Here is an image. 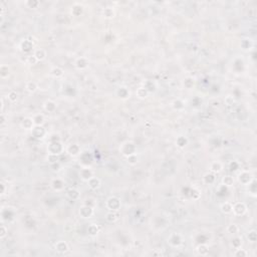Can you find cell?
Wrapping results in <instances>:
<instances>
[{"instance_id": "1", "label": "cell", "mask_w": 257, "mask_h": 257, "mask_svg": "<svg viewBox=\"0 0 257 257\" xmlns=\"http://www.w3.org/2000/svg\"><path fill=\"white\" fill-rule=\"evenodd\" d=\"M120 151L124 156H126L127 158L133 155H136L137 153V147L135 146V144L133 142H126L121 146L120 148Z\"/></svg>"}, {"instance_id": "2", "label": "cell", "mask_w": 257, "mask_h": 257, "mask_svg": "<svg viewBox=\"0 0 257 257\" xmlns=\"http://www.w3.org/2000/svg\"><path fill=\"white\" fill-rule=\"evenodd\" d=\"M122 203L121 200L116 197H109L107 200V207L109 211H114V212H118L120 209H121Z\"/></svg>"}, {"instance_id": "3", "label": "cell", "mask_w": 257, "mask_h": 257, "mask_svg": "<svg viewBox=\"0 0 257 257\" xmlns=\"http://www.w3.org/2000/svg\"><path fill=\"white\" fill-rule=\"evenodd\" d=\"M247 212V206L243 202H237L232 206V213L235 216H243Z\"/></svg>"}, {"instance_id": "4", "label": "cell", "mask_w": 257, "mask_h": 257, "mask_svg": "<svg viewBox=\"0 0 257 257\" xmlns=\"http://www.w3.org/2000/svg\"><path fill=\"white\" fill-rule=\"evenodd\" d=\"M253 179L254 178L252 177V174L248 172V171H243V172L238 175V181L242 185H248Z\"/></svg>"}, {"instance_id": "5", "label": "cell", "mask_w": 257, "mask_h": 257, "mask_svg": "<svg viewBox=\"0 0 257 257\" xmlns=\"http://www.w3.org/2000/svg\"><path fill=\"white\" fill-rule=\"evenodd\" d=\"M168 242H169V244H171L174 247H178V246H180L182 244V237H181L180 234H178V233H173V234H171V236L169 238H168Z\"/></svg>"}, {"instance_id": "6", "label": "cell", "mask_w": 257, "mask_h": 257, "mask_svg": "<svg viewBox=\"0 0 257 257\" xmlns=\"http://www.w3.org/2000/svg\"><path fill=\"white\" fill-rule=\"evenodd\" d=\"M80 215L83 218H91L94 215V208L88 205H84L80 208Z\"/></svg>"}, {"instance_id": "7", "label": "cell", "mask_w": 257, "mask_h": 257, "mask_svg": "<svg viewBox=\"0 0 257 257\" xmlns=\"http://www.w3.org/2000/svg\"><path fill=\"white\" fill-rule=\"evenodd\" d=\"M80 177L84 181H87V182L91 177H94V172L91 169H88V168H83L80 172Z\"/></svg>"}, {"instance_id": "8", "label": "cell", "mask_w": 257, "mask_h": 257, "mask_svg": "<svg viewBox=\"0 0 257 257\" xmlns=\"http://www.w3.org/2000/svg\"><path fill=\"white\" fill-rule=\"evenodd\" d=\"M68 244L66 241H58L55 244V250L60 253V254H63V253H66L68 251Z\"/></svg>"}, {"instance_id": "9", "label": "cell", "mask_w": 257, "mask_h": 257, "mask_svg": "<svg viewBox=\"0 0 257 257\" xmlns=\"http://www.w3.org/2000/svg\"><path fill=\"white\" fill-rule=\"evenodd\" d=\"M87 184H88V187H90L91 190H97L101 187V180L98 179V177L94 176L87 181Z\"/></svg>"}, {"instance_id": "10", "label": "cell", "mask_w": 257, "mask_h": 257, "mask_svg": "<svg viewBox=\"0 0 257 257\" xmlns=\"http://www.w3.org/2000/svg\"><path fill=\"white\" fill-rule=\"evenodd\" d=\"M66 152L70 154V156L75 157V156H77L78 154L80 153V147H78V145H77V144H71V145H70L66 148Z\"/></svg>"}, {"instance_id": "11", "label": "cell", "mask_w": 257, "mask_h": 257, "mask_svg": "<svg viewBox=\"0 0 257 257\" xmlns=\"http://www.w3.org/2000/svg\"><path fill=\"white\" fill-rule=\"evenodd\" d=\"M210 172L213 173V174H218L220 173L222 170H223V165H222V163L218 162V161H216V162L211 163L210 165Z\"/></svg>"}, {"instance_id": "12", "label": "cell", "mask_w": 257, "mask_h": 257, "mask_svg": "<svg viewBox=\"0 0 257 257\" xmlns=\"http://www.w3.org/2000/svg\"><path fill=\"white\" fill-rule=\"evenodd\" d=\"M21 127L25 130H32L34 127V122L32 118H25L22 120L21 122Z\"/></svg>"}, {"instance_id": "13", "label": "cell", "mask_w": 257, "mask_h": 257, "mask_svg": "<svg viewBox=\"0 0 257 257\" xmlns=\"http://www.w3.org/2000/svg\"><path fill=\"white\" fill-rule=\"evenodd\" d=\"M87 66H88V60L85 57H80L75 61V66L78 70H84V68L87 67Z\"/></svg>"}, {"instance_id": "14", "label": "cell", "mask_w": 257, "mask_h": 257, "mask_svg": "<svg viewBox=\"0 0 257 257\" xmlns=\"http://www.w3.org/2000/svg\"><path fill=\"white\" fill-rule=\"evenodd\" d=\"M32 119H33V122H34V126L42 127L44 123H45V118H44V116L42 114L35 115Z\"/></svg>"}, {"instance_id": "15", "label": "cell", "mask_w": 257, "mask_h": 257, "mask_svg": "<svg viewBox=\"0 0 257 257\" xmlns=\"http://www.w3.org/2000/svg\"><path fill=\"white\" fill-rule=\"evenodd\" d=\"M33 55L36 57V59L38 61H42L46 58V51L42 49V48H39V49H36L34 51Z\"/></svg>"}, {"instance_id": "16", "label": "cell", "mask_w": 257, "mask_h": 257, "mask_svg": "<svg viewBox=\"0 0 257 257\" xmlns=\"http://www.w3.org/2000/svg\"><path fill=\"white\" fill-rule=\"evenodd\" d=\"M232 206H233V204L230 203V202H225V203H223L221 205V211H222V213H224V214H231L232 213Z\"/></svg>"}, {"instance_id": "17", "label": "cell", "mask_w": 257, "mask_h": 257, "mask_svg": "<svg viewBox=\"0 0 257 257\" xmlns=\"http://www.w3.org/2000/svg\"><path fill=\"white\" fill-rule=\"evenodd\" d=\"M51 185H52V188L55 191H61L63 189V181L62 180H60V179H54L52 180V183H51Z\"/></svg>"}, {"instance_id": "18", "label": "cell", "mask_w": 257, "mask_h": 257, "mask_svg": "<svg viewBox=\"0 0 257 257\" xmlns=\"http://www.w3.org/2000/svg\"><path fill=\"white\" fill-rule=\"evenodd\" d=\"M196 251L198 252V254L205 256V255H207L208 253H209V248H208L207 245H205V244H200V245L197 246Z\"/></svg>"}, {"instance_id": "19", "label": "cell", "mask_w": 257, "mask_h": 257, "mask_svg": "<svg viewBox=\"0 0 257 257\" xmlns=\"http://www.w3.org/2000/svg\"><path fill=\"white\" fill-rule=\"evenodd\" d=\"M136 95L139 98H146L148 97L149 91L146 87H139L136 91Z\"/></svg>"}, {"instance_id": "20", "label": "cell", "mask_w": 257, "mask_h": 257, "mask_svg": "<svg viewBox=\"0 0 257 257\" xmlns=\"http://www.w3.org/2000/svg\"><path fill=\"white\" fill-rule=\"evenodd\" d=\"M67 196L71 200H77L80 198V192H78V190L73 188V189H70L67 191Z\"/></svg>"}, {"instance_id": "21", "label": "cell", "mask_w": 257, "mask_h": 257, "mask_svg": "<svg viewBox=\"0 0 257 257\" xmlns=\"http://www.w3.org/2000/svg\"><path fill=\"white\" fill-rule=\"evenodd\" d=\"M56 109V104L52 101H47L44 104V109L47 112H54Z\"/></svg>"}, {"instance_id": "22", "label": "cell", "mask_w": 257, "mask_h": 257, "mask_svg": "<svg viewBox=\"0 0 257 257\" xmlns=\"http://www.w3.org/2000/svg\"><path fill=\"white\" fill-rule=\"evenodd\" d=\"M50 73L54 77H62V75H63V70H62V68H60L59 66H55V67H53L52 70H51Z\"/></svg>"}, {"instance_id": "23", "label": "cell", "mask_w": 257, "mask_h": 257, "mask_svg": "<svg viewBox=\"0 0 257 257\" xmlns=\"http://www.w3.org/2000/svg\"><path fill=\"white\" fill-rule=\"evenodd\" d=\"M25 88L27 91L29 92H34L37 91V88H38V85H37L36 83H34V81H28V83L26 84L25 85Z\"/></svg>"}, {"instance_id": "24", "label": "cell", "mask_w": 257, "mask_h": 257, "mask_svg": "<svg viewBox=\"0 0 257 257\" xmlns=\"http://www.w3.org/2000/svg\"><path fill=\"white\" fill-rule=\"evenodd\" d=\"M105 219H107V221L109 222V223H112V222L116 221L118 220V215H116V212L109 211L107 214V216H105Z\"/></svg>"}, {"instance_id": "25", "label": "cell", "mask_w": 257, "mask_h": 257, "mask_svg": "<svg viewBox=\"0 0 257 257\" xmlns=\"http://www.w3.org/2000/svg\"><path fill=\"white\" fill-rule=\"evenodd\" d=\"M102 15H104L105 18H112V17H115L116 13L112 8L108 7V8H105L104 10H102Z\"/></svg>"}, {"instance_id": "26", "label": "cell", "mask_w": 257, "mask_h": 257, "mask_svg": "<svg viewBox=\"0 0 257 257\" xmlns=\"http://www.w3.org/2000/svg\"><path fill=\"white\" fill-rule=\"evenodd\" d=\"M227 232L230 233V234L236 235L239 233V227L236 224H230V225H228V227H227Z\"/></svg>"}, {"instance_id": "27", "label": "cell", "mask_w": 257, "mask_h": 257, "mask_svg": "<svg viewBox=\"0 0 257 257\" xmlns=\"http://www.w3.org/2000/svg\"><path fill=\"white\" fill-rule=\"evenodd\" d=\"M222 183H223L226 187H231V186H233V184H234V180H233V178L231 176H225L223 178V180H222Z\"/></svg>"}, {"instance_id": "28", "label": "cell", "mask_w": 257, "mask_h": 257, "mask_svg": "<svg viewBox=\"0 0 257 257\" xmlns=\"http://www.w3.org/2000/svg\"><path fill=\"white\" fill-rule=\"evenodd\" d=\"M248 255V252L242 248H236V251L234 252V256L236 257H245Z\"/></svg>"}, {"instance_id": "29", "label": "cell", "mask_w": 257, "mask_h": 257, "mask_svg": "<svg viewBox=\"0 0 257 257\" xmlns=\"http://www.w3.org/2000/svg\"><path fill=\"white\" fill-rule=\"evenodd\" d=\"M7 98L8 100L11 102H14L17 101V98H18V94H17L16 91H11L9 92V94L7 95Z\"/></svg>"}, {"instance_id": "30", "label": "cell", "mask_w": 257, "mask_h": 257, "mask_svg": "<svg viewBox=\"0 0 257 257\" xmlns=\"http://www.w3.org/2000/svg\"><path fill=\"white\" fill-rule=\"evenodd\" d=\"M8 66H1V67H0V75H1V77L2 78H5L6 77H8Z\"/></svg>"}, {"instance_id": "31", "label": "cell", "mask_w": 257, "mask_h": 257, "mask_svg": "<svg viewBox=\"0 0 257 257\" xmlns=\"http://www.w3.org/2000/svg\"><path fill=\"white\" fill-rule=\"evenodd\" d=\"M247 238H248V240L251 242V243H254L256 242V239H257V234H256V231L255 230H252V231H250L248 233V235H247Z\"/></svg>"}, {"instance_id": "32", "label": "cell", "mask_w": 257, "mask_h": 257, "mask_svg": "<svg viewBox=\"0 0 257 257\" xmlns=\"http://www.w3.org/2000/svg\"><path fill=\"white\" fill-rule=\"evenodd\" d=\"M98 232V227L95 224H91L90 227H88V233H90L91 236L97 235Z\"/></svg>"}, {"instance_id": "33", "label": "cell", "mask_w": 257, "mask_h": 257, "mask_svg": "<svg viewBox=\"0 0 257 257\" xmlns=\"http://www.w3.org/2000/svg\"><path fill=\"white\" fill-rule=\"evenodd\" d=\"M7 229H6V227L4 225H2L1 226V228H0V238L3 239L6 236V234H7Z\"/></svg>"}, {"instance_id": "34", "label": "cell", "mask_w": 257, "mask_h": 257, "mask_svg": "<svg viewBox=\"0 0 257 257\" xmlns=\"http://www.w3.org/2000/svg\"><path fill=\"white\" fill-rule=\"evenodd\" d=\"M36 62H38V60L36 59V57L34 55H30L27 57V63L28 64H35Z\"/></svg>"}, {"instance_id": "35", "label": "cell", "mask_w": 257, "mask_h": 257, "mask_svg": "<svg viewBox=\"0 0 257 257\" xmlns=\"http://www.w3.org/2000/svg\"><path fill=\"white\" fill-rule=\"evenodd\" d=\"M26 4H27V5H30V4H31V6H30V8H37V6L39 5V2H38V1H33V2L27 1Z\"/></svg>"}, {"instance_id": "36", "label": "cell", "mask_w": 257, "mask_h": 257, "mask_svg": "<svg viewBox=\"0 0 257 257\" xmlns=\"http://www.w3.org/2000/svg\"><path fill=\"white\" fill-rule=\"evenodd\" d=\"M1 187H2V191H1V195H4V187H5V184L4 183H1Z\"/></svg>"}]
</instances>
